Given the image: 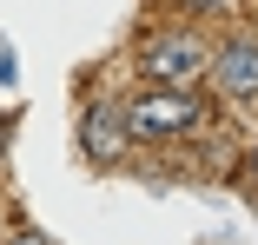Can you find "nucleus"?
<instances>
[{
    "mask_svg": "<svg viewBox=\"0 0 258 245\" xmlns=\"http://www.w3.org/2000/svg\"><path fill=\"white\" fill-rule=\"evenodd\" d=\"M192 7H205V0H192Z\"/></svg>",
    "mask_w": 258,
    "mask_h": 245,
    "instance_id": "423d86ee",
    "label": "nucleus"
},
{
    "mask_svg": "<svg viewBox=\"0 0 258 245\" xmlns=\"http://www.w3.org/2000/svg\"><path fill=\"white\" fill-rule=\"evenodd\" d=\"M80 139H86V153H93V159H113V153H119V139H126V126H119L113 106H93L86 126H80Z\"/></svg>",
    "mask_w": 258,
    "mask_h": 245,
    "instance_id": "20e7f679",
    "label": "nucleus"
},
{
    "mask_svg": "<svg viewBox=\"0 0 258 245\" xmlns=\"http://www.w3.org/2000/svg\"><path fill=\"white\" fill-rule=\"evenodd\" d=\"M7 245H46V232H14Z\"/></svg>",
    "mask_w": 258,
    "mask_h": 245,
    "instance_id": "39448f33",
    "label": "nucleus"
},
{
    "mask_svg": "<svg viewBox=\"0 0 258 245\" xmlns=\"http://www.w3.org/2000/svg\"><path fill=\"white\" fill-rule=\"evenodd\" d=\"M192 119H199V100H185L179 86H146L139 100L119 113V126L133 139H166V133H185Z\"/></svg>",
    "mask_w": 258,
    "mask_h": 245,
    "instance_id": "f257e3e1",
    "label": "nucleus"
},
{
    "mask_svg": "<svg viewBox=\"0 0 258 245\" xmlns=\"http://www.w3.org/2000/svg\"><path fill=\"white\" fill-rule=\"evenodd\" d=\"M219 86L232 93V100H251L258 93V40H232L219 53Z\"/></svg>",
    "mask_w": 258,
    "mask_h": 245,
    "instance_id": "7ed1b4c3",
    "label": "nucleus"
},
{
    "mask_svg": "<svg viewBox=\"0 0 258 245\" xmlns=\"http://www.w3.org/2000/svg\"><path fill=\"white\" fill-rule=\"evenodd\" d=\"M251 159H258V153H251Z\"/></svg>",
    "mask_w": 258,
    "mask_h": 245,
    "instance_id": "0eeeda50",
    "label": "nucleus"
},
{
    "mask_svg": "<svg viewBox=\"0 0 258 245\" xmlns=\"http://www.w3.org/2000/svg\"><path fill=\"white\" fill-rule=\"evenodd\" d=\"M139 67H146L152 86H179V80L205 73V40H192V33H166V40H152L146 53H139Z\"/></svg>",
    "mask_w": 258,
    "mask_h": 245,
    "instance_id": "f03ea898",
    "label": "nucleus"
}]
</instances>
